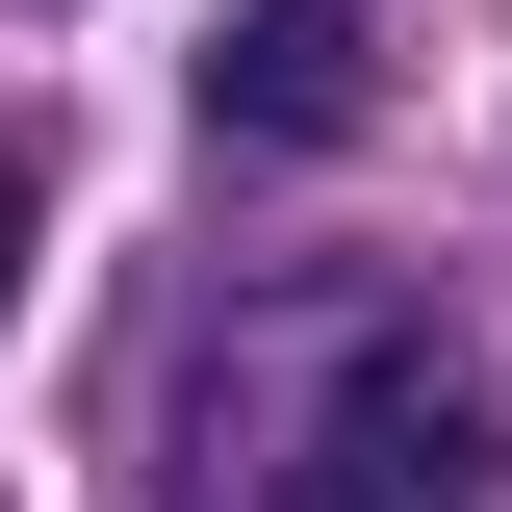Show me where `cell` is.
<instances>
[{
    "label": "cell",
    "mask_w": 512,
    "mask_h": 512,
    "mask_svg": "<svg viewBox=\"0 0 512 512\" xmlns=\"http://www.w3.org/2000/svg\"><path fill=\"white\" fill-rule=\"evenodd\" d=\"M359 103H384L359 0H231V26H205V128H231V154H333Z\"/></svg>",
    "instance_id": "2"
},
{
    "label": "cell",
    "mask_w": 512,
    "mask_h": 512,
    "mask_svg": "<svg viewBox=\"0 0 512 512\" xmlns=\"http://www.w3.org/2000/svg\"><path fill=\"white\" fill-rule=\"evenodd\" d=\"M0 333H26V154H0Z\"/></svg>",
    "instance_id": "3"
},
{
    "label": "cell",
    "mask_w": 512,
    "mask_h": 512,
    "mask_svg": "<svg viewBox=\"0 0 512 512\" xmlns=\"http://www.w3.org/2000/svg\"><path fill=\"white\" fill-rule=\"evenodd\" d=\"M205 461H231L205 512H461V487H487V410H461L436 333H308V384L231 410Z\"/></svg>",
    "instance_id": "1"
}]
</instances>
